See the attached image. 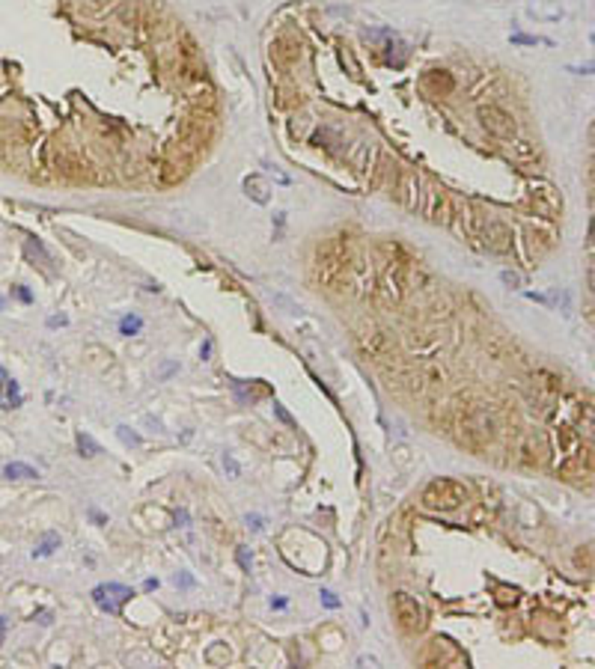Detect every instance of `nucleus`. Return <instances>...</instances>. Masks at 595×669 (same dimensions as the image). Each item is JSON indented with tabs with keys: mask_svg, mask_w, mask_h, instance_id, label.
Wrapping results in <instances>:
<instances>
[{
	"mask_svg": "<svg viewBox=\"0 0 595 669\" xmlns=\"http://www.w3.org/2000/svg\"><path fill=\"white\" fill-rule=\"evenodd\" d=\"M512 42H515V45H539L542 39H536V36H524V33H515V36H512Z\"/></svg>",
	"mask_w": 595,
	"mask_h": 669,
	"instance_id": "nucleus-16",
	"label": "nucleus"
},
{
	"mask_svg": "<svg viewBox=\"0 0 595 669\" xmlns=\"http://www.w3.org/2000/svg\"><path fill=\"white\" fill-rule=\"evenodd\" d=\"M468 497L465 485L456 479H435L428 482V488L423 491V506L432 512H453L461 506V500Z\"/></svg>",
	"mask_w": 595,
	"mask_h": 669,
	"instance_id": "nucleus-1",
	"label": "nucleus"
},
{
	"mask_svg": "<svg viewBox=\"0 0 595 669\" xmlns=\"http://www.w3.org/2000/svg\"><path fill=\"white\" fill-rule=\"evenodd\" d=\"M4 476H9V479H39V470H33L30 464L12 461V464L4 467Z\"/></svg>",
	"mask_w": 595,
	"mask_h": 669,
	"instance_id": "nucleus-9",
	"label": "nucleus"
},
{
	"mask_svg": "<svg viewBox=\"0 0 595 669\" xmlns=\"http://www.w3.org/2000/svg\"><path fill=\"white\" fill-rule=\"evenodd\" d=\"M483 125L491 131V134H500V137H509L512 131H515V120H512V113H506L503 107H497V105H488V107H483Z\"/></svg>",
	"mask_w": 595,
	"mask_h": 669,
	"instance_id": "nucleus-5",
	"label": "nucleus"
},
{
	"mask_svg": "<svg viewBox=\"0 0 595 669\" xmlns=\"http://www.w3.org/2000/svg\"><path fill=\"white\" fill-rule=\"evenodd\" d=\"M479 236H483V244L488 250H494V253H506V250L512 247V232L500 221H483Z\"/></svg>",
	"mask_w": 595,
	"mask_h": 669,
	"instance_id": "nucleus-4",
	"label": "nucleus"
},
{
	"mask_svg": "<svg viewBox=\"0 0 595 669\" xmlns=\"http://www.w3.org/2000/svg\"><path fill=\"white\" fill-rule=\"evenodd\" d=\"M117 434L122 438V443H131V446H137V443H140V438H137V434H135V431H128L125 426H120V428H117Z\"/></svg>",
	"mask_w": 595,
	"mask_h": 669,
	"instance_id": "nucleus-13",
	"label": "nucleus"
},
{
	"mask_svg": "<svg viewBox=\"0 0 595 669\" xmlns=\"http://www.w3.org/2000/svg\"><path fill=\"white\" fill-rule=\"evenodd\" d=\"M78 449H80V455H87V458H93V455H98V443L90 438V434H84V431H78Z\"/></svg>",
	"mask_w": 595,
	"mask_h": 669,
	"instance_id": "nucleus-10",
	"label": "nucleus"
},
{
	"mask_svg": "<svg viewBox=\"0 0 595 669\" xmlns=\"http://www.w3.org/2000/svg\"><path fill=\"white\" fill-rule=\"evenodd\" d=\"M4 631H6V618H0V640H4Z\"/></svg>",
	"mask_w": 595,
	"mask_h": 669,
	"instance_id": "nucleus-20",
	"label": "nucleus"
},
{
	"mask_svg": "<svg viewBox=\"0 0 595 669\" xmlns=\"http://www.w3.org/2000/svg\"><path fill=\"white\" fill-rule=\"evenodd\" d=\"M423 214L428 217V221H435V223L446 221V196H443L438 188H432V191L426 194V206H423Z\"/></svg>",
	"mask_w": 595,
	"mask_h": 669,
	"instance_id": "nucleus-6",
	"label": "nucleus"
},
{
	"mask_svg": "<svg viewBox=\"0 0 595 669\" xmlns=\"http://www.w3.org/2000/svg\"><path fill=\"white\" fill-rule=\"evenodd\" d=\"M128 598H131V589L122 586V583H102V586L93 589V601L107 613H120Z\"/></svg>",
	"mask_w": 595,
	"mask_h": 669,
	"instance_id": "nucleus-3",
	"label": "nucleus"
},
{
	"mask_svg": "<svg viewBox=\"0 0 595 669\" xmlns=\"http://www.w3.org/2000/svg\"><path fill=\"white\" fill-rule=\"evenodd\" d=\"M322 601H325V604H327V607H339V601L334 598V592H327V589L322 592Z\"/></svg>",
	"mask_w": 595,
	"mask_h": 669,
	"instance_id": "nucleus-17",
	"label": "nucleus"
},
{
	"mask_svg": "<svg viewBox=\"0 0 595 669\" xmlns=\"http://www.w3.org/2000/svg\"><path fill=\"white\" fill-rule=\"evenodd\" d=\"M533 203H539V211H542L544 217H554V214L559 211V196H557L554 188H548V185H539V191L533 194Z\"/></svg>",
	"mask_w": 595,
	"mask_h": 669,
	"instance_id": "nucleus-7",
	"label": "nucleus"
},
{
	"mask_svg": "<svg viewBox=\"0 0 595 669\" xmlns=\"http://www.w3.org/2000/svg\"><path fill=\"white\" fill-rule=\"evenodd\" d=\"M393 616H396V622H399V628L408 631V633H417L426 625L423 604L414 595H408V592H396L393 595Z\"/></svg>",
	"mask_w": 595,
	"mask_h": 669,
	"instance_id": "nucleus-2",
	"label": "nucleus"
},
{
	"mask_svg": "<svg viewBox=\"0 0 595 669\" xmlns=\"http://www.w3.org/2000/svg\"><path fill=\"white\" fill-rule=\"evenodd\" d=\"M57 544H60V539H57L54 532H48L45 539H42V544H39L36 550H33V557H48V554H54V550H57Z\"/></svg>",
	"mask_w": 595,
	"mask_h": 669,
	"instance_id": "nucleus-11",
	"label": "nucleus"
},
{
	"mask_svg": "<svg viewBox=\"0 0 595 669\" xmlns=\"http://www.w3.org/2000/svg\"><path fill=\"white\" fill-rule=\"evenodd\" d=\"M500 604H518V589H500Z\"/></svg>",
	"mask_w": 595,
	"mask_h": 669,
	"instance_id": "nucleus-15",
	"label": "nucleus"
},
{
	"mask_svg": "<svg viewBox=\"0 0 595 669\" xmlns=\"http://www.w3.org/2000/svg\"><path fill=\"white\" fill-rule=\"evenodd\" d=\"M277 413H280V420H283V423H292V416H289L283 408H277Z\"/></svg>",
	"mask_w": 595,
	"mask_h": 669,
	"instance_id": "nucleus-19",
	"label": "nucleus"
},
{
	"mask_svg": "<svg viewBox=\"0 0 595 669\" xmlns=\"http://www.w3.org/2000/svg\"><path fill=\"white\" fill-rule=\"evenodd\" d=\"M9 381H12V378L6 375V369H4V366H0V390H6V387H9Z\"/></svg>",
	"mask_w": 595,
	"mask_h": 669,
	"instance_id": "nucleus-18",
	"label": "nucleus"
},
{
	"mask_svg": "<svg viewBox=\"0 0 595 669\" xmlns=\"http://www.w3.org/2000/svg\"><path fill=\"white\" fill-rule=\"evenodd\" d=\"M500 280L506 283L509 289H518V286H521V277H518L515 271H503V274H500Z\"/></svg>",
	"mask_w": 595,
	"mask_h": 669,
	"instance_id": "nucleus-14",
	"label": "nucleus"
},
{
	"mask_svg": "<svg viewBox=\"0 0 595 669\" xmlns=\"http://www.w3.org/2000/svg\"><path fill=\"white\" fill-rule=\"evenodd\" d=\"M244 194L256 199V203H268V185H265V179H259V176H247L244 179Z\"/></svg>",
	"mask_w": 595,
	"mask_h": 669,
	"instance_id": "nucleus-8",
	"label": "nucleus"
},
{
	"mask_svg": "<svg viewBox=\"0 0 595 669\" xmlns=\"http://www.w3.org/2000/svg\"><path fill=\"white\" fill-rule=\"evenodd\" d=\"M143 327V319H140V315H125V319H122V333H125V337H131V333H137Z\"/></svg>",
	"mask_w": 595,
	"mask_h": 669,
	"instance_id": "nucleus-12",
	"label": "nucleus"
}]
</instances>
